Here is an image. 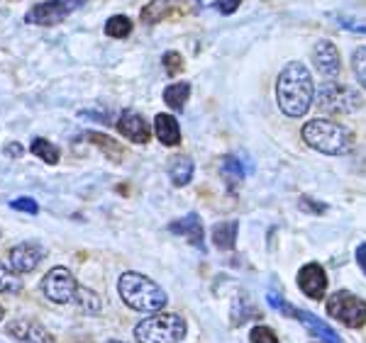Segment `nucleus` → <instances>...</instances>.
<instances>
[{
  "label": "nucleus",
  "instance_id": "obj_1",
  "mask_svg": "<svg viewBox=\"0 0 366 343\" xmlns=\"http://www.w3.org/2000/svg\"><path fill=\"white\" fill-rule=\"evenodd\" d=\"M276 103L286 117H305L310 105L315 103V83L305 63L291 61L283 66L276 81Z\"/></svg>",
  "mask_w": 366,
  "mask_h": 343
},
{
  "label": "nucleus",
  "instance_id": "obj_2",
  "mask_svg": "<svg viewBox=\"0 0 366 343\" xmlns=\"http://www.w3.org/2000/svg\"><path fill=\"white\" fill-rule=\"evenodd\" d=\"M117 292H120L122 302L134 312H147V314H154L167 307L169 297L162 287L157 285L152 277L137 273V270H127L117 280Z\"/></svg>",
  "mask_w": 366,
  "mask_h": 343
},
{
  "label": "nucleus",
  "instance_id": "obj_3",
  "mask_svg": "<svg viewBox=\"0 0 366 343\" xmlns=\"http://www.w3.org/2000/svg\"><path fill=\"white\" fill-rule=\"evenodd\" d=\"M303 141L310 149L327 153V156H345L354 146V134L345 124L335 120H310L303 127Z\"/></svg>",
  "mask_w": 366,
  "mask_h": 343
},
{
  "label": "nucleus",
  "instance_id": "obj_4",
  "mask_svg": "<svg viewBox=\"0 0 366 343\" xmlns=\"http://www.w3.org/2000/svg\"><path fill=\"white\" fill-rule=\"evenodd\" d=\"M186 334V319L176 312H154L134 327V339L139 343H181Z\"/></svg>",
  "mask_w": 366,
  "mask_h": 343
},
{
  "label": "nucleus",
  "instance_id": "obj_5",
  "mask_svg": "<svg viewBox=\"0 0 366 343\" xmlns=\"http://www.w3.org/2000/svg\"><path fill=\"white\" fill-rule=\"evenodd\" d=\"M317 108L327 115H352L362 108V96L354 91L352 86H345V83L337 81H327L325 86H320L315 96Z\"/></svg>",
  "mask_w": 366,
  "mask_h": 343
},
{
  "label": "nucleus",
  "instance_id": "obj_6",
  "mask_svg": "<svg viewBox=\"0 0 366 343\" xmlns=\"http://www.w3.org/2000/svg\"><path fill=\"white\" fill-rule=\"evenodd\" d=\"M327 314L350 329H362L366 324V302L350 290H337L327 297Z\"/></svg>",
  "mask_w": 366,
  "mask_h": 343
},
{
  "label": "nucleus",
  "instance_id": "obj_7",
  "mask_svg": "<svg viewBox=\"0 0 366 343\" xmlns=\"http://www.w3.org/2000/svg\"><path fill=\"white\" fill-rule=\"evenodd\" d=\"M86 0H44L27 10L25 22L27 25H39V27H54L59 22H64L69 15H74L79 8H84Z\"/></svg>",
  "mask_w": 366,
  "mask_h": 343
},
{
  "label": "nucleus",
  "instance_id": "obj_8",
  "mask_svg": "<svg viewBox=\"0 0 366 343\" xmlns=\"http://www.w3.org/2000/svg\"><path fill=\"white\" fill-rule=\"evenodd\" d=\"M39 290L49 302L54 304H71L76 300V292H79V280L74 277L69 268H51L49 273L42 277L39 282Z\"/></svg>",
  "mask_w": 366,
  "mask_h": 343
},
{
  "label": "nucleus",
  "instance_id": "obj_9",
  "mask_svg": "<svg viewBox=\"0 0 366 343\" xmlns=\"http://www.w3.org/2000/svg\"><path fill=\"white\" fill-rule=\"evenodd\" d=\"M200 0H152L149 5L142 8V22L147 25H157L169 17H183L196 13Z\"/></svg>",
  "mask_w": 366,
  "mask_h": 343
},
{
  "label": "nucleus",
  "instance_id": "obj_10",
  "mask_svg": "<svg viewBox=\"0 0 366 343\" xmlns=\"http://www.w3.org/2000/svg\"><path fill=\"white\" fill-rule=\"evenodd\" d=\"M5 334L17 343H56L54 336L34 319H13L5 324Z\"/></svg>",
  "mask_w": 366,
  "mask_h": 343
},
{
  "label": "nucleus",
  "instance_id": "obj_11",
  "mask_svg": "<svg viewBox=\"0 0 366 343\" xmlns=\"http://www.w3.org/2000/svg\"><path fill=\"white\" fill-rule=\"evenodd\" d=\"M327 282H330L327 273H325V268L320 263H305L303 268L298 270V287L308 300L320 302L325 297V292H327Z\"/></svg>",
  "mask_w": 366,
  "mask_h": 343
},
{
  "label": "nucleus",
  "instance_id": "obj_12",
  "mask_svg": "<svg viewBox=\"0 0 366 343\" xmlns=\"http://www.w3.org/2000/svg\"><path fill=\"white\" fill-rule=\"evenodd\" d=\"M44 246H39L37 241H22L10 248V268L15 273H32L44 261Z\"/></svg>",
  "mask_w": 366,
  "mask_h": 343
},
{
  "label": "nucleus",
  "instance_id": "obj_13",
  "mask_svg": "<svg viewBox=\"0 0 366 343\" xmlns=\"http://www.w3.org/2000/svg\"><path fill=\"white\" fill-rule=\"evenodd\" d=\"M312 63H315V68L320 71L325 78L335 81L340 76L342 71V61H340V51L337 46L332 44L330 39H320L312 44Z\"/></svg>",
  "mask_w": 366,
  "mask_h": 343
},
{
  "label": "nucleus",
  "instance_id": "obj_14",
  "mask_svg": "<svg viewBox=\"0 0 366 343\" xmlns=\"http://www.w3.org/2000/svg\"><path fill=\"white\" fill-rule=\"evenodd\" d=\"M169 232L176 234V236H183V239H186L193 248H198L200 253H205V229H203V220H200L196 212H191V215L171 222Z\"/></svg>",
  "mask_w": 366,
  "mask_h": 343
},
{
  "label": "nucleus",
  "instance_id": "obj_15",
  "mask_svg": "<svg viewBox=\"0 0 366 343\" xmlns=\"http://www.w3.org/2000/svg\"><path fill=\"white\" fill-rule=\"evenodd\" d=\"M117 132L125 139H129L132 144H147L152 137V129L147 124L144 117L134 110H125L120 112V120H117Z\"/></svg>",
  "mask_w": 366,
  "mask_h": 343
},
{
  "label": "nucleus",
  "instance_id": "obj_16",
  "mask_svg": "<svg viewBox=\"0 0 366 343\" xmlns=\"http://www.w3.org/2000/svg\"><path fill=\"white\" fill-rule=\"evenodd\" d=\"M288 317L298 319V322L303 324V327L308 329L310 334L315 336V339H320L322 343H342L340 334H335L330 324H325L320 317L310 314V312H305V309H296V307L291 304V309H288Z\"/></svg>",
  "mask_w": 366,
  "mask_h": 343
},
{
  "label": "nucleus",
  "instance_id": "obj_17",
  "mask_svg": "<svg viewBox=\"0 0 366 343\" xmlns=\"http://www.w3.org/2000/svg\"><path fill=\"white\" fill-rule=\"evenodd\" d=\"M154 134L164 146H179L181 144V127L179 120L167 112H159L154 117Z\"/></svg>",
  "mask_w": 366,
  "mask_h": 343
},
{
  "label": "nucleus",
  "instance_id": "obj_18",
  "mask_svg": "<svg viewBox=\"0 0 366 343\" xmlns=\"http://www.w3.org/2000/svg\"><path fill=\"white\" fill-rule=\"evenodd\" d=\"M237 234H239V222L229 220V222H217L215 227L210 229L212 244L220 251H232L237 246Z\"/></svg>",
  "mask_w": 366,
  "mask_h": 343
},
{
  "label": "nucleus",
  "instance_id": "obj_19",
  "mask_svg": "<svg viewBox=\"0 0 366 343\" xmlns=\"http://www.w3.org/2000/svg\"><path fill=\"white\" fill-rule=\"evenodd\" d=\"M220 173L229 190H234V188L247 178V173H249V168H244V156L239 158V156H234V153H227L220 163Z\"/></svg>",
  "mask_w": 366,
  "mask_h": 343
},
{
  "label": "nucleus",
  "instance_id": "obj_20",
  "mask_svg": "<svg viewBox=\"0 0 366 343\" xmlns=\"http://www.w3.org/2000/svg\"><path fill=\"white\" fill-rule=\"evenodd\" d=\"M193 158L191 156H174L169 161V178L176 188H186L193 180Z\"/></svg>",
  "mask_w": 366,
  "mask_h": 343
},
{
  "label": "nucleus",
  "instance_id": "obj_21",
  "mask_svg": "<svg viewBox=\"0 0 366 343\" xmlns=\"http://www.w3.org/2000/svg\"><path fill=\"white\" fill-rule=\"evenodd\" d=\"M188 98H191V83H186V81H176L164 88V103L176 112H181L186 108Z\"/></svg>",
  "mask_w": 366,
  "mask_h": 343
},
{
  "label": "nucleus",
  "instance_id": "obj_22",
  "mask_svg": "<svg viewBox=\"0 0 366 343\" xmlns=\"http://www.w3.org/2000/svg\"><path fill=\"white\" fill-rule=\"evenodd\" d=\"M84 137H86L88 141H91V144H96L98 149L110 158V161L120 163V161H122V156H125V149H122V146L117 144V141H115L113 137H108V134H100V132H86Z\"/></svg>",
  "mask_w": 366,
  "mask_h": 343
},
{
  "label": "nucleus",
  "instance_id": "obj_23",
  "mask_svg": "<svg viewBox=\"0 0 366 343\" xmlns=\"http://www.w3.org/2000/svg\"><path fill=\"white\" fill-rule=\"evenodd\" d=\"M74 304L79 307L84 314H91V317H96L103 312V300H100V295L96 292V290L84 287V285H79V292H76Z\"/></svg>",
  "mask_w": 366,
  "mask_h": 343
},
{
  "label": "nucleus",
  "instance_id": "obj_24",
  "mask_svg": "<svg viewBox=\"0 0 366 343\" xmlns=\"http://www.w3.org/2000/svg\"><path fill=\"white\" fill-rule=\"evenodd\" d=\"M29 151H32L37 158H42L44 163H49V165H56L59 158H61V151H59V146H54L51 141H46L42 137H34L32 139V144H29Z\"/></svg>",
  "mask_w": 366,
  "mask_h": 343
},
{
  "label": "nucleus",
  "instance_id": "obj_25",
  "mask_svg": "<svg viewBox=\"0 0 366 343\" xmlns=\"http://www.w3.org/2000/svg\"><path fill=\"white\" fill-rule=\"evenodd\" d=\"M132 20L127 15H113L108 22H105V34L110 39H125L132 34Z\"/></svg>",
  "mask_w": 366,
  "mask_h": 343
},
{
  "label": "nucleus",
  "instance_id": "obj_26",
  "mask_svg": "<svg viewBox=\"0 0 366 343\" xmlns=\"http://www.w3.org/2000/svg\"><path fill=\"white\" fill-rule=\"evenodd\" d=\"M0 292H5V295L22 292V277L3 261H0Z\"/></svg>",
  "mask_w": 366,
  "mask_h": 343
},
{
  "label": "nucleus",
  "instance_id": "obj_27",
  "mask_svg": "<svg viewBox=\"0 0 366 343\" xmlns=\"http://www.w3.org/2000/svg\"><path fill=\"white\" fill-rule=\"evenodd\" d=\"M352 68L357 81L362 83V88L366 91V46H357L352 54Z\"/></svg>",
  "mask_w": 366,
  "mask_h": 343
},
{
  "label": "nucleus",
  "instance_id": "obj_28",
  "mask_svg": "<svg viewBox=\"0 0 366 343\" xmlns=\"http://www.w3.org/2000/svg\"><path fill=\"white\" fill-rule=\"evenodd\" d=\"M249 341L252 343H281L279 334L271 327H267V324H257V327L249 331Z\"/></svg>",
  "mask_w": 366,
  "mask_h": 343
},
{
  "label": "nucleus",
  "instance_id": "obj_29",
  "mask_svg": "<svg viewBox=\"0 0 366 343\" xmlns=\"http://www.w3.org/2000/svg\"><path fill=\"white\" fill-rule=\"evenodd\" d=\"M162 63H164V71H167L169 78H176V76L183 71V56L179 51H167V54L162 56Z\"/></svg>",
  "mask_w": 366,
  "mask_h": 343
},
{
  "label": "nucleus",
  "instance_id": "obj_30",
  "mask_svg": "<svg viewBox=\"0 0 366 343\" xmlns=\"http://www.w3.org/2000/svg\"><path fill=\"white\" fill-rule=\"evenodd\" d=\"M300 210H305L308 215H325V212H327V205L312 200L310 195H303V198H300Z\"/></svg>",
  "mask_w": 366,
  "mask_h": 343
},
{
  "label": "nucleus",
  "instance_id": "obj_31",
  "mask_svg": "<svg viewBox=\"0 0 366 343\" xmlns=\"http://www.w3.org/2000/svg\"><path fill=\"white\" fill-rule=\"evenodd\" d=\"M10 207L17 210V212H25V215H37V212H39V205L34 203L32 198H17V200L10 203Z\"/></svg>",
  "mask_w": 366,
  "mask_h": 343
},
{
  "label": "nucleus",
  "instance_id": "obj_32",
  "mask_svg": "<svg viewBox=\"0 0 366 343\" xmlns=\"http://www.w3.org/2000/svg\"><path fill=\"white\" fill-rule=\"evenodd\" d=\"M337 25L350 29V32H359V34H366V25L364 22H357L352 20V17H345V15H337Z\"/></svg>",
  "mask_w": 366,
  "mask_h": 343
},
{
  "label": "nucleus",
  "instance_id": "obj_33",
  "mask_svg": "<svg viewBox=\"0 0 366 343\" xmlns=\"http://www.w3.org/2000/svg\"><path fill=\"white\" fill-rule=\"evenodd\" d=\"M239 5H242V0H217V3H215V8L220 10L222 15H232L234 10L239 8Z\"/></svg>",
  "mask_w": 366,
  "mask_h": 343
},
{
  "label": "nucleus",
  "instance_id": "obj_34",
  "mask_svg": "<svg viewBox=\"0 0 366 343\" xmlns=\"http://www.w3.org/2000/svg\"><path fill=\"white\" fill-rule=\"evenodd\" d=\"M3 153H5V156H10V158H20V156H25V146L13 141V144L3 146Z\"/></svg>",
  "mask_w": 366,
  "mask_h": 343
},
{
  "label": "nucleus",
  "instance_id": "obj_35",
  "mask_svg": "<svg viewBox=\"0 0 366 343\" xmlns=\"http://www.w3.org/2000/svg\"><path fill=\"white\" fill-rule=\"evenodd\" d=\"M354 256H357V263H359V268H362V273L366 275V244H359Z\"/></svg>",
  "mask_w": 366,
  "mask_h": 343
},
{
  "label": "nucleus",
  "instance_id": "obj_36",
  "mask_svg": "<svg viewBox=\"0 0 366 343\" xmlns=\"http://www.w3.org/2000/svg\"><path fill=\"white\" fill-rule=\"evenodd\" d=\"M3 317H5V309H3V304H0V322H3Z\"/></svg>",
  "mask_w": 366,
  "mask_h": 343
},
{
  "label": "nucleus",
  "instance_id": "obj_37",
  "mask_svg": "<svg viewBox=\"0 0 366 343\" xmlns=\"http://www.w3.org/2000/svg\"><path fill=\"white\" fill-rule=\"evenodd\" d=\"M105 343H122V341H105Z\"/></svg>",
  "mask_w": 366,
  "mask_h": 343
},
{
  "label": "nucleus",
  "instance_id": "obj_38",
  "mask_svg": "<svg viewBox=\"0 0 366 343\" xmlns=\"http://www.w3.org/2000/svg\"><path fill=\"white\" fill-rule=\"evenodd\" d=\"M0 239H3V229H0Z\"/></svg>",
  "mask_w": 366,
  "mask_h": 343
},
{
  "label": "nucleus",
  "instance_id": "obj_39",
  "mask_svg": "<svg viewBox=\"0 0 366 343\" xmlns=\"http://www.w3.org/2000/svg\"><path fill=\"white\" fill-rule=\"evenodd\" d=\"M320 343H322V341H320Z\"/></svg>",
  "mask_w": 366,
  "mask_h": 343
}]
</instances>
